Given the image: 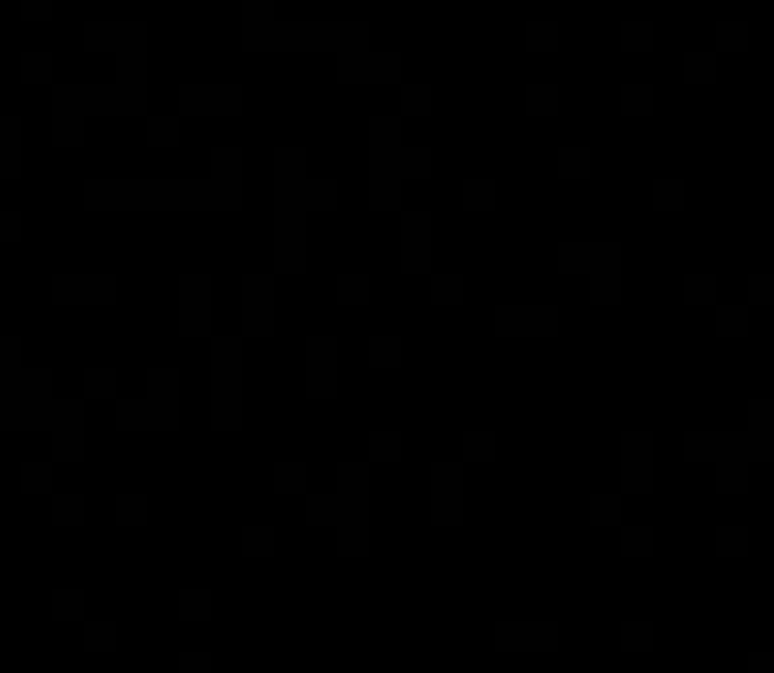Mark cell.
Returning <instances> with one entry per match:
<instances>
[{
	"label": "cell",
	"mask_w": 774,
	"mask_h": 673,
	"mask_svg": "<svg viewBox=\"0 0 774 673\" xmlns=\"http://www.w3.org/2000/svg\"><path fill=\"white\" fill-rule=\"evenodd\" d=\"M48 426H53V469H69L85 458V416L80 406H48Z\"/></svg>",
	"instance_id": "6da1fadb"
},
{
	"label": "cell",
	"mask_w": 774,
	"mask_h": 673,
	"mask_svg": "<svg viewBox=\"0 0 774 673\" xmlns=\"http://www.w3.org/2000/svg\"><path fill=\"white\" fill-rule=\"evenodd\" d=\"M80 647L95 658H117L121 652V621L117 615H85L80 621Z\"/></svg>",
	"instance_id": "7a4b0ae2"
},
{
	"label": "cell",
	"mask_w": 774,
	"mask_h": 673,
	"mask_svg": "<svg viewBox=\"0 0 774 673\" xmlns=\"http://www.w3.org/2000/svg\"><path fill=\"white\" fill-rule=\"evenodd\" d=\"M48 615H53L59 626H74V621H85V615H90V589L74 585V579H63V585H48Z\"/></svg>",
	"instance_id": "3957f363"
},
{
	"label": "cell",
	"mask_w": 774,
	"mask_h": 673,
	"mask_svg": "<svg viewBox=\"0 0 774 673\" xmlns=\"http://www.w3.org/2000/svg\"><path fill=\"white\" fill-rule=\"evenodd\" d=\"M48 527L53 531L90 527V500L80 495V490H53V495H48Z\"/></svg>",
	"instance_id": "277c9868"
},
{
	"label": "cell",
	"mask_w": 774,
	"mask_h": 673,
	"mask_svg": "<svg viewBox=\"0 0 774 673\" xmlns=\"http://www.w3.org/2000/svg\"><path fill=\"white\" fill-rule=\"evenodd\" d=\"M111 527H117V531L153 527V500L143 495V490H121V495L111 500Z\"/></svg>",
	"instance_id": "5b68a950"
},
{
	"label": "cell",
	"mask_w": 774,
	"mask_h": 673,
	"mask_svg": "<svg viewBox=\"0 0 774 673\" xmlns=\"http://www.w3.org/2000/svg\"><path fill=\"white\" fill-rule=\"evenodd\" d=\"M216 426L222 432H238V369H233V352L216 374Z\"/></svg>",
	"instance_id": "8992f818"
},
{
	"label": "cell",
	"mask_w": 774,
	"mask_h": 673,
	"mask_svg": "<svg viewBox=\"0 0 774 673\" xmlns=\"http://www.w3.org/2000/svg\"><path fill=\"white\" fill-rule=\"evenodd\" d=\"M16 484H22V495H32V500L53 495V490H59V469H53V458H22Z\"/></svg>",
	"instance_id": "52a82bcc"
},
{
	"label": "cell",
	"mask_w": 774,
	"mask_h": 673,
	"mask_svg": "<svg viewBox=\"0 0 774 673\" xmlns=\"http://www.w3.org/2000/svg\"><path fill=\"white\" fill-rule=\"evenodd\" d=\"M211 615H216V594L206 585L175 589V621H211Z\"/></svg>",
	"instance_id": "ba28073f"
},
{
	"label": "cell",
	"mask_w": 774,
	"mask_h": 673,
	"mask_svg": "<svg viewBox=\"0 0 774 673\" xmlns=\"http://www.w3.org/2000/svg\"><path fill=\"white\" fill-rule=\"evenodd\" d=\"M175 421H179V410H175V380H169V374H158V380H153V426H158V432H169Z\"/></svg>",
	"instance_id": "9c48e42d"
},
{
	"label": "cell",
	"mask_w": 774,
	"mask_h": 673,
	"mask_svg": "<svg viewBox=\"0 0 774 673\" xmlns=\"http://www.w3.org/2000/svg\"><path fill=\"white\" fill-rule=\"evenodd\" d=\"M238 553L242 557H274V527H242Z\"/></svg>",
	"instance_id": "30bf717a"
},
{
	"label": "cell",
	"mask_w": 774,
	"mask_h": 673,
	"mask_svg": "<svg viewBox=\"0 0 774 673\" xmlns=\"http://www.w3.org/2000/svg\"><path fill=\"white\" fill-rule=\"evenodd\" d=\"M175 673H216V652H206V647H179Z\"/></svg>",
	"instance_id": "8fae6325"
},
{
	"label": "cell",
	"mask_w": 774,
	"mask_h": 673,
	"mask_svg": "<svg viewBox=\"0 0 774 673\" xmlns=\"http://www.w3.org/2000/svg\"><path fill=\"white\" fill-rule=\"evenodd\" d=\"M337 516H343V505H337L332 495H311V500H306V521H311V527H328V521H337Z\"/></svg>",
	"instance_id": "7c38bea8"
},
{
	"label": "cell",
	"mask_w": 774,
	"mask_h": 673,
	"mask_svg": "<svg viewBox=\"0 0 774 673\" xmlns=\"http://www.w3.org/2000/svg\"><path fill=\"white\" fill-rule=\"evenodd\" d=\"M686 80H690V85H712V80H716V53H690V59H686Z\"/></svg>",
	"instance_id": "4fadbf2b"
},
{
	"label": "cell",
	"mask_w": 774,
	"mask_h": 673,
	"mask_svg": "<svg viewBox=\"0 0 774 673\" xmlns=\"http://www.w3.org/2000/svg\"><path fill=\"white\" fill-rule=\"evenodd\" d=\"M716 48H722V53H743V48H748V27H743V22H722V27H716Z\"/></svg>",
	"instance_id": "5bb4252c"
},
{
	"label": "cell",
	"mask_w": 774,
	"mask_h": 673,
	"mask_svg": "<svg viewBox=\"0 0 774 673\" xmlns=\"http://www.w3.org/2000/svg\"><path fill=\"white\" fill-rule=\"evenodd\" d=\"M648 43H654V27H648V22H627V27H622V48H627V53H648Z\"/></svg>",
	"instance_id": "9a60e30c"
},
{
	"label": "cell",
	"mask_w": 774,
	"mask_h": 673,
	"mask_svg": "<svg viewBox=\"0 0 774 673\" xmlns=\"http://www.w3.org/2000/svg\"><path fill=\"white\" fill-rule=\"evenodd\" d=\"M300 484H306V469H300V464H279V469H274V490H279V495H300Z\"/></svg>",
	"instance_id": "2e32d148"
},
{
	"label": "cell",
	"mask_w": 774,
	"mask_h": 673,
	"mask_svg": "<svg viewBox=\"0 0 774 673\" xmlns=\"http://www.w3.org/2000/svg\"><path fill=\"white\" fill-rule=\"evenodd\" d=\"M622 111H632V117L654 111V89H648V85H627L622 89Z\"/></svg>",
	"instance_id": "e0dca14e"
},
{
	"label": "cell",
	"mask_w": 774,
	"mask_h": 673,
	"mask_svg": "<svg viewBox=\"0 0 774 673\" xmlns=\"http://www.w3.org/2000/svg\"><path fill=\"white\" fill-rule=\"evenodd\" d=\"M527 48H537V53H553V48H559V27H553V22H537V27H527Z\"/></svg>",
	"instance_id": "ac0fdd59"
},
{
	"label": "cell",
	"mask_w": 774,
	"mask_h": 673,
	"mask_svg": "<svg viewBox=\"0 0 774 673\" xmlns=\"http://www.w3.org/2000/svg\"><path fill=\"white\" fill-rule=\"evenodd\" d=\"M117 421H121V432H148V426H153V410H143V406H121V410H117Z\"/></svg>",
	"instance_id": "d6986e66"
},
{
	"label": "cell",
	"mask_w": 774,
	"mask_h": 673,
	"mask_svg": "<svg viewBox=\"0 0 774 673\" xmlns=\"http://www.w3.org/2000/svg\"><path fill=\"white\" fill-rule=\"evenodd\" d=\"M527 106L543 111V117H548V111H559V89H553V85H533V89H527Z\"/></svg>",
	"instance_id": "ffe728a7"
},
{
	"label": "cell",
	"mask_w": 774,
	"mask_h": 673,
	"mask_svg": "<svg viewBox=\"0 0 774 673\" xmlns=\"http://www.w3.org/2000/svg\"><path fill=\"white\" fill-rule=\"evenodd\" d=\"M559 169H564L569 179H580L585 169H591V153H580V147H564V153H559Z\"/></svg>",
	"instance_id": "44dd1931"
},
{
	"label": "cell",
	"mask_w": 774,
	"mask_h": 673,
	"mask_svg": "<svg viewBox=\"0 0 774 673\" xmlns=\"http://www.w3.org/2000/svg\"><path fill=\"white\" fill-rule=\"evenodd\" d=\"M85 389H90V395H111V374H90Z\"/></svg>",
	"instance_id": "7402d4cb"
}]
</instances>
